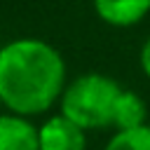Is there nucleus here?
I'll use <instances>...</instances> for the list:
<instances>
[{"mask_svg":"<svg viewBox=\"0 0 150 150\" xmlns=\"http://www.w3.org/2000/svg\"><path fill=\"white\" fill-rule=\"evenodd\" d=\"M66 63L61 54L35 38L0 47V98L14 115H38L63 94Z\"/></svg>","mask_w":150,"mask_h":150,"instance_id":"1","label":"nucleus"},{"mask_svg":"<svg viewBox=\"0 0 150 150\" xmlns=\"http://www.w3.org/2000/svg\"><path fill=\"white\" fill-rule=\"evenodd\" d=\"M122 87L101 73L75 77L61 94V115L80 129H101L112 124L115 101Z\"/></svg>","mask_w":150,"mask_h":150,"instance_id":"2","label":"nucleus"},{"mask_svg":"<svg viewBox=\"0 0 150 150\" xmlns=\"http://www.w3.org/2000/svg\"><path fill=\"white\" fill-rule=\"evenodd\" d=\"M38 143L40 150H87L84 129L73 124L63 115L49 117L38 129Z\"/></svg>","mask_w":150,"mask_h":150,"instance_id":"3","label":"nucleus"},{"mask_svg":"<svg viewBox=\"0 0 150 150\" xmlns=\"http://www.w3.org/2000/svg\"><path fill=\"white\" fill-rule=\"evenodd\" d=\"M96 14L110 26H134L150 12V0H94Z\"/></svg>","mask_w":150,"mask_h":150,"instance_id":"4","label":"nucleus"},{"mask_svg":"<svg viewBox=\"0 0 150 150\" xmlns=\"http://www.w3.org/2000/svg\"><path fill=\"white\" fill-rule=\"evenodd\" d=\"M0 150H40L38 129L21 115H0Z\"/></svg>","mask_w":150,"mask_h":150,"instance_id":"5","label":"nucleus"},{"mask_svg":"<svg viewBox=\"0 0 150 150\" xmlns=\"http://www.w3.org/2000/svg\"><path fill=\"white\" fill-rule=\"evenodd\" d=\"M145 117H148V105L145 101L131 91V89H122L117 101H115V110H112V127L117 131H127V129H138L145 127Z\"/></svg>","mask_w":150,"mask_h":150,"instance_id":"6","label":"nucleus"},{"mask_svg":"<svg viewBox=\"0 0 150 150\" xmlns=\"http://www.w3.org/2000/svg\"><path fill=\"white\" fill-rule=\"evenodd\" d=\"M105 150H150V124L138 127V129H127V131H117Z\"/></svg>","mask_w":150,"mask_h":150,"instance_id":"7","label":"nucleus"},{"mask_svg":"<svg viewBox=\"0 0 150 150\" xmlns=\"http://www.w3.org/2000/svg\"><path fill=\"white\" fill-rule=\"evenodd\" d=\"M141 70L145 73V77L150 80V38L143 42L141 47Z\"/></svg>","mask_w":150,"mask_h":150,"instance_id":"8","label":"nucleus"},{"mask_svg":"<svg viewBox=\"0 0 150 150\" xmlns=\"http://www.w3.org/2000/svg\"><path fill=\"white\" fill-rule=\"evenodd\" d=\"M0 105H2V98H0Z\"/></svg>","mask_w":150,"mask_h":150,"instance_id":"9","label":"nucleus"}]
</instances>
